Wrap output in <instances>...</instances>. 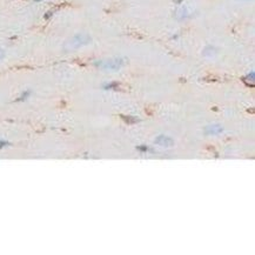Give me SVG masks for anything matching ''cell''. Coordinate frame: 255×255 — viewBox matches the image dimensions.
<instances>
[{
	"mask_svg": "<svg viewBox=\"0 0 255 255\" xmlns=\"http://www.w3.org/2000/svg\"><path fill=\"white\" fill-rule=\"evenodd\" d=\"M240 1H248V0H240Z\"/></svg>",
	"mask_w": 255,
	"mask_h": 255,
	"instance_id": "8fae6325",
	"label": "cell"
},
{
	"mask_svg": "<svg viewBox=\"0 0 255 255\" xmlns=\"http://www.w3.org/2000/svg\"><path fill=\"white\" fill-rule=\"evenodd\" d=\"M33 1H35V3H40V1H43V0H33Z\"/></svg>",
	"mask_w": 255,
	"mask_h": 255,
	"instance_id": "30bf717a",
	"label": "cell"
},
{
	"mask_svg": "<svg viewBox=\"0 0 255 255\" xmlns=\"http://www.w3.org/2000/svg\"><path fill=\"white\" fill-rule=\"evenodd\" d=\"M174 1H175V3H176V4H180V3H182L183 0H174Z\"/></svg>",
	"mask_w": 255,
	"mask_h": 255,
	"instance_id": "9c48e42d",
	"label": "cell"
},
{
	"mask_svg": "<svg viewBox=\"0 0 255 255\" xmlns=\"http://www.w3.org/2000/svg\"><path fill=\"white\" fill-rule=\"evenodd\" d=\"M4 58H5V51H4L3 48H0V61Z\"/></svg>",
	"mask_w": 255,
	"mask_h": 255,
	"instance_id": "ba28073f",
	"label": "cell"
},
{
	"mask_svg": "<svg viewBox=\"0 0 255 255\" xmlns=\"http://www.w3.org/2000/svg\"><path fill=\"white\" fill-rule=\"evenodd\" d=\"M222 132V127L219 125H212V126H208L206 128V133L207 134H212V135H217L219 133Z\"/></svg>",
	"mask_w": 255,
	"mask_h": 255,
	"instance_id": "5b68a950",
	"label": "cell"
},
{
	"mask_svg": "<svg viewBox=\"0 0 255 255\" xmlns=\"http://www.w3.org/2000/svg\"><path fill=\"white\" fill-rule=\"evenodd\" d=\"M116 86H118V85L113 82V84H107V85H105V88H107V89H112V88H113V89H114V88H116Z\"/></svg>",
	"mask_w": 255,
	"mask_h": 255,
	"instance_id": "52a82bcc",
	"label": "cell"
},
{
	"mask_svg": "<svg viewBox=\"0 0 255 255\" xmlns=\"http://www.w3.org/2000/svg\"><path fill=\"white\" fill-rule=\"evenodd\" d=\"M191 14H192V11L189 10L188 7H180V8L176 11L175 17H176L178 20H185V19H187V18H189Z\"/></svg>",
	"mask_w": 255,
	"mask_h": 255,
	"instance_id": "277c9868",
	"label": "cell"
},
{
	"mask_svg": "<svg viewBox=\"0 0 255 255\" xmlns=\"http://www.w3.org/2000/svg\"><path fill=\"white\" fill-rule=\"evenodd\" d=\"M124 64H125V59L114 58L110 59V60H100L95 65L102 68V69H105V71H118L124 66Z\"/></svg>",
	"mask_w": 255,
	"mask_h": 255,
	"instance_id": "7a4b0ae2",
	"label": "cell"
},
{
	"mask_svg": "<svg viewBox=\"0 0 255 255\" xmlns=\"http://www.w3.org/2000/svg\"><path fill=\"white\" fill-rule=\"evenodd\" d=\"M89 43H91V37L88 34L80 33L69 39L67 43H65L64 47H65L66 51H75V49L82 47V46L88 45Z\"/></svg>",
	"mask_w": 255,
	"mask_h": 255,
	"instance_id": "6da1fadb",
	"label": "cell"
},
{
	"mask_svg": "<svg viewBox=\"0 0 255 255\" xmlns=\"http://www.w3.org/2000/svg\"><path fill=\"white\" fill-rule=\"evenodd\" d=\"M156 145H159L161 147H172L174 145V140L172 138H169L167 135H160L158 136L154 141Z\"/></svg>",
	"mask_w": 255,
	"mask_h": 255,
	"instance_id": "3957f363",
	"label": "cell"
},
{
	"mask_svg": "<svg viewBox=\"0 0 255 255\" xmlns=\"http://www.w3.org/2000/svg\"><path fill=\"white\" fill-rule=\"evenodd\" d=\"M29 96H31V91H28V89H27V91H24L23 93H21V95L18 98V100H19V101H25V100H27Z\"/></svg>",
	"mask_w": 255,
	"mask_h": 255,
	"instance_id": "8992f818",
	"label": "cell"
}]
</instances>
